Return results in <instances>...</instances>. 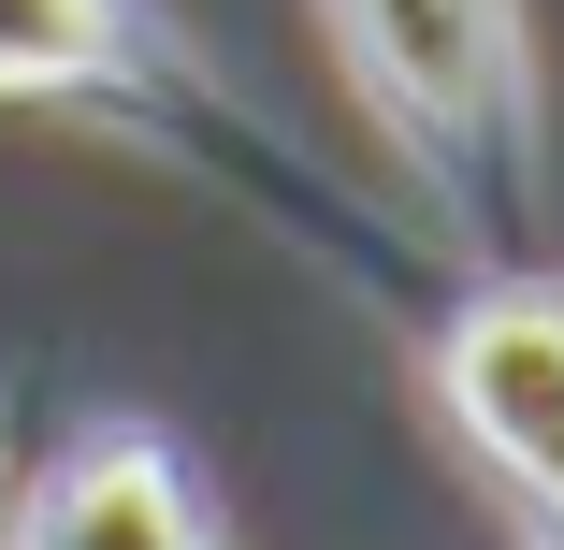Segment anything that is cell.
I'll return each mask as SVG.
<instances>
[{
  "mask_svg": "<svg viewBox=\"0 0 564 550\" xmlns=\"http://www.w3.org/2000/svg\"><path fill=\"white\" fill-rule=\"evenodd\" d=\"M362 117L420 174L434 233L478 276H550L535 261V188H550V117H535V30L521 0H318Z\"/></svg>",
  "mask_w": 564,
  "mask_h": 550,
  "instance_id": "1",
  "label": "cell"
},
{
  "mask_svg": "<svg viewBox=\"0 0 564 550\" xmlns=\"http://www.w3.org/2000/svg\"><path fill=\"white\" fill-rule=\"evenodd\" d=\"M0 550H217V507H203V478L145 420H101V434H73V450L15 493Z\"/></svg>",
  "mask_w": 564,
  "mask_h": 550,
  "instance_id": "3",
  "label": "cell"
},
{
  "mask_svg": "<svg viewBox=\"0 0 564 550\" xmlns=\"http://www.w3.org/2000/svg\"><path fill=\"white\" fill-rule=\"evenodd\" d=\"M145 15L131 0H0V101H117L145 73Z\"/></svg>",
  "mask_w": 564,
  "mask_h": 550,
  "instance_id": "4",
  "label": "cell"
},
{
  "mask_svg": "<svg viewBox=\"0 0 564 550\" xmlns=\"http://www.w3.org/2000/svg\"><path fill=\"white\" fill-rule=\"evenodd\" d=\"M434 391L448 434L564 550V276H478L464 304H434Z\"/></svg>",
  "mask_w": 564,
  "mask_h": 550,
  "instance_id": "2",
  "label": "cell"
}]
</instances>
